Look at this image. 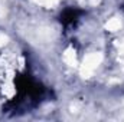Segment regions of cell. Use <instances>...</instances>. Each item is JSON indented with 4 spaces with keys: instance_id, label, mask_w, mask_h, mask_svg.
I'll list each match as a JSON object with an SVG mask.
<instances>
[{
    "instance_id": "6da1fadb",
    "label": "cell",
    "mask_w": 124,
    "mask_h": 122,
    "mask_svg": "<svg viewBox=\"0 0 124 122\" xmlns=\"http://www.w3.org/2000/svg\"><path fill=\"white\" fill-rule=\"evenodd\" d=\"M82 13H84L82 10H78V9H75V7H68V9H65L61 13L59 20H61V23L65 27H69V26H74V25L79 20V16H81Z\"/></svg>"
}]
</instances>
